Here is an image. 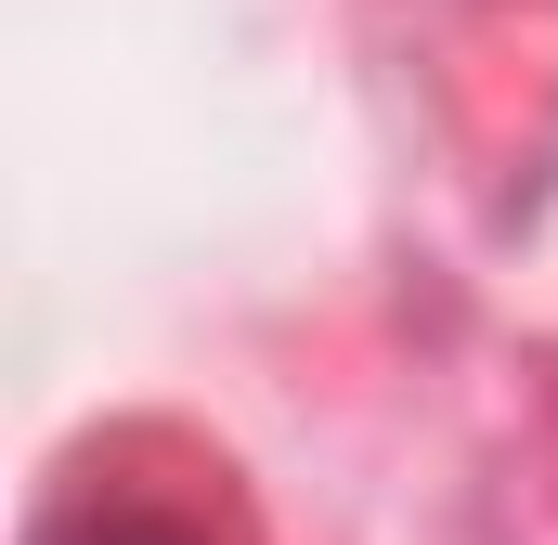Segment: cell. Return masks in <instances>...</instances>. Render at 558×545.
Segmentation results:
<instances>
[{
  "instance_id": "obj_1",
  "label": "cell",
  "mask_w": 558,
  "mask_h": 545,
  "mask_svg": "<svg viewBox=\"0 0 558 545\" xmlns=\"http://www.w3.org/2000/svg\"><path fill=\"white\" fill-rule=\"evenodd\" d=\"M39 545H221L195 507H156V494H78V507H52Z\"/></svg>"
}]
</instances>
